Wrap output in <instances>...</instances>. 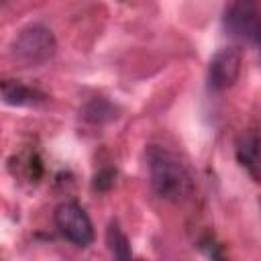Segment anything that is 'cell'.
<instances>
[{"label":"cell","instance_id":"cell-3","mask_svg":"<svg viewBox=\"0 0 261 261\" xmlns=\"http://www.w3.org/2000/svg\"><path fill=\"white\" fill-rule=\"evenodd\" d=\"M55 226L59 232L77 247H88L94 239L92 222L86 210L75 202H63L55 210Z\"/></svg>","mask_w":261,"mask_h":261},{"label":"cell","instance_id":"cell-8","mask_svg":"<svg viewBox=\"0 0 261 261\" xmlns=\"http://www.w3.org/2000/svg\"><path fill=\"white\" fill-rule=\"evenodd\" d=\"M106 239H108V247H110V253H112L114 261H133L130 243H128L126 234L118 228L116 222H112V224L108 226Z\"/></svg>","mask_w":261,"mask_h":261},{"label":"cell","instance_id":"cell-6","mask_svg":"<svg viewBox=\"0 0 261 261\" xmlns=\"http://www.w3.org/2000/svg\"><path fill=\"white\" fill-rule=\"evenodd\" d=\"M237 153H239L241 163L255 177L261 179V128L243 133L237 145Z\"/></svg>","mask_w":261,"mask_h":261},{"label":"cell","instance_id":"cell-9","mask_svg":"<svg viewBox=\"0 0 261 261\" xmlns=\"http://www.w3.org/2000/svg\"><path fill=\"white\" fill-rule=\"evenodd\" d=\"M116 116V108L106 98H94L84 106V118L90 122H106Z\"/></svg>","mask_w":261,"mask_h":261},{"label":"cell","instance_id":"cell-4","mask_svg":"<svg viewBox=\"0 0 261 261\" xmlns=\"http://www.w3.org/2000/svg\"><path fill=\"white\" fill-rule=\"evenodd\" d=\"M243 65V53L237 47H222L214 53L208 65V82L214 90H226L230 88L241 73Z\"/></svg>","mask_w":261,"mask_h":261},{"label":"cell","instance_id":"cell-1","mask_svg":"<svg viewBox=\"0 0 261 261\" xmlns=\"http://www.w3.org/2000/svg\"><path fill=\"white\" fill-rule=\"evenodd\" d=\"M145 155L149 167V184L159 198L179 202L190 194L192 190L190 173L169 149L161 145H149Z\"/></svg>","mask_w":261,"mask_h":261},{"label":"cell","instance_id":"cell-2","mask_svg":"<svg viewBox=\"0 0 261 261\" xmlns=\"http://www.w3.org/2000/svg\"><path fill=\"white\" fill-rule=\"evenodd\" d=\"M55 37L45 24H29L20 29L10 45L12 57L24 65H43L55 55Z\"/></svg>","mask_w":261,"mask_h":261},{"label":"cell","instance_id":"cell-5","mask_svg":"<svg viewBox=\"0 0 261 261\" xmlns=\"http://www.w3.org/2000/svg\"><path fill=\"white\" fill-rule=\"evenodd\" d=\"M224 27L226 31L249 43H259L261 39V14L251 4H232L224 12Z\"/></svg>","mask_w":261,"mask_h":261},{"label":"cell","instance_id":"cell-7","mask_svg":"<svg viewBox=\"0 0 261 261\" xmlns=\"http://www.w3.org/2000/svg\"><path fill=\"white\" fill-rule=\"evenodd\" d=\"M2 100L10 106H33L43 100V94L27 88L24 84L6 80V82H2Z\"/></svg>","mask_w":261,"mask_h":261}]
</instances>
